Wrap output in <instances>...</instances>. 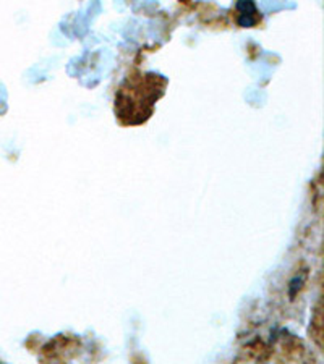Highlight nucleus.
<instances>
[{
	"instance_id": "nucleus-2",
	"label": "nucleus",
	"mask_w": 324,
	"mask_h": 364,
	"mask_svg": "<svg viewBox=\"0 0 324 364\" xmlns=\"http://www.w3.org/2000/svg\"><path fill=\"white\" fill-rule=\"evenodd\" d=\"M235 11H237V23L241 28H253L261 21V15L253 0H239L235 4Z\"/></svg>"
},
{
	"instance_id": "nucleus-1",
	"label": "nucleus",
	"mask_w": 324,
	"mask_h": 364,
	"mask_svg": "<svg viewBox=\"0 0 324 364\" xmlns=\"http://www.w3.org/2000/svg\"><path fill=\"white\" fill-rule=\"evenodd\" d=\"M167 80L157 73H133L115 94V117L122 125H141L152 115L164 96Z\"/></svg>"
}]
</instances>
